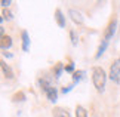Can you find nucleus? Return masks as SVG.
<instances>
[{"label": "nucleus", "mask_w": 120, "mask_h": 117, "mask_svg": "<svg viewBox=\"0 0 120 117\" xmlns=\"http://www.w3.org/2000/svg\"><path fill=\"white\" fill-rule=\"evenodd\" d=\"M107 79H108V74L105 73V70L99 65L92 68V83H94L95 89L98 91L99 93H102L105 91V85H107Z\"/></svg>", "instance_id": "nucleus-1"}, {"label": "nucleus", "mask_w": 120, "mask_h": 117, "mask_svg": "<svg viewBox=\"0 0 120 117\" xmlns=\"http://www.w3.org/2000/svg\"><path fill=\"white\" fill-rule=\"evenodd\" d=\"M108 79H110L111 82H114L116 85H120V58L114 59L113 64L110 65Z\"/></svg>", "instance_id": "nucleus-2"}, {"label": "nucleus", "mask_w": 120, "mask_h": 117, "mask_svg": "<svg viewBox=\"0 0 120 117\" xmlns=\"http://www.w3.org/2000/svg\"><path fill=\"white\" fill-rule=\"evenodd\" d=\"M117 16H113L111 19H110L107 28L104 30V40L110 42V39H113V36L116 34V30H117Z\"/></svg>", "instance_id": "nucleus-3"}, {"label": "nucleus", "mask_w": 120, "mask_h": 117, "mask_svg": "<svg viewBox=\"0 0 120 117\" xmlns=\"http://www.w3.org/2000/svg\"><path fill=\"white\" fill-rule=\"evenodd\" d=\"M0 68H2V73L3 76L8 79V80H12L13 77H15V74H13V70L11 68V65L6 64V61L4 59H0Z\"/></svg>", "instance_id": "nucleus-4"}, {"label": "nucleus", "mask_w": 120, "mask_h": 117, "mask_svg": "<svg viewBox=\"0 0 120 117\" xmlns=\"http://www.w3.org/2000/svg\"><path fill=\"white\" fill-rule=\"evenodd\" d=\"M68 16L71 18V21L74 24H83V15L77 11V9H68Z\"/></svg>", "instance_id": "nucleus-5"}, {"label": "nucleus", "mask_w": 120, "mask_h": 117, "mask_svg": "<svg viewBox=\"0 0 120 117\" xmlns=\"http://www.w3.org/2000/svg\"><path fill=\"white\" fill-rule=\"evenodd\" d=\"M21 39H22V46H21L22 50H24V52H28L30 50V34L25 30L21 31Z\"/></svg>", "instance_id": "nucleus-6"}, {"label": "nucleus", "mask_w": 120, "mask_h": 117, "mask_svg": "<svg viewBox=\"0 0 120 117\" xmlns=\"http://www.w3.org/2000/svg\"><path fill=\"white\" fill-rule=\"evenodd\" d=\"M45 93H46V96H48V99L50 102H56V99H58V89L55 86H50Z\"/></svg>", "instance_id": "nucleus-7"}, {"label": "nucleus", "mask_w": 120, "mask_h": 117, "mask_svg": "<svg viewBox=\"0 0 120 117\" xmlns=\"http://www.w3.org/2000/svg\"><path fill=\"white\" fill-rule=\"evenodd\" d=\"M55 21H56V24L61 27V28H65V16H64L61 9H56V11H55Z\"/></svg>", "instance_id": "nucleus-8"}, {"label": "nucleus", "mask_w": 120, "mask_h": 117, "mask_svg": "<svg viewBox=\"0 0 120 117\" xmlns=\"http://www.w3.org/2000/svg\"><path fill=\"white\" fill-rule=\"evenodd\" d=\"M107 48H108V42L107 40H101V43H99V46H98V49H96V53H95V58L96 59H99L101 57L104 55V52L107 50Z\"/></svg>", "instance_id": "nucleus-9"}, {"label": "nucleus", "mask_w": 120, "mask_h": 117, "mask_svg": "<svg viewBox=\"0 0 120 117\" xmlns=\"http://www.w3.org/2000/svg\"><path fill=\"white\" fill-rule=\"evenodd\" d=\"M53 117H71L70 111L64 107H55L53 108Z\"/></svg>", "instance_id": "nucleus-10"}, {"label": "nucleus", "mask_w": 120, "mask_h": 117, "mask_svg": "<svg viewBox=\"0 0 120 117\" xmlns=\"http://www.w3.org/2000/svg\"><path fill=\"white\" fill-rule=\"evenodd\" d=\"M12 46V37L11 36H4L0 39V49H3V50H6L9 49Z\"/></svg>", "instance_id": "nucleus-11"}, {"label": "nucleus", "mask_w": 120, "mask_h": 117, "mask_svg": "<svg viewBox=\"0 0 120 117\" xmlns=\"http://www.w3.org/2000/svg\"><path fill=\"white\" fill-rule=\"evenodd\" d=\"M25 99H27V95H25L24 91H18V92H15L12 95V101L13 102H24Z\"/></svg>", "instance_id": "nucleus-12"}, {"label": "nucleus", "mask_w": 120, "mask_h": 117, "mask_svg": "<svg viewBox=\"0 0 120 117\" xmlns=\"http://www.w3.org/2000/svg\"><path fill=\"white\" fill-rule=\"evenodd\" d=\"M64 67H65V65H64L62 62H56V65L53 67V74H55V79H59V77H61L62 71H65V70H64Z\"/></svg>", "instance_id": "nucleus-13"}, {"label": "nucleus", "mask_w": 120, "mask_h": 117, "mask_svg": "<svg viewBox=\"0 0 120 117\" xmlns=\"http://www.w3.org/2000/svg\"><path fill=\"white\" fill-rule=\"evenodd\" d=\"M85 71H83V70H76L74 73H73V83H74V85H77V83H79L82 79H83V76H85Z\"/></svg>", "instance_id": "nucleus-14"}, {"label": "nucleus", "mask_w": 120, "mask_h": 117, "mask_svg": "<svg viewBox=\"0 0 120 117\" xmlns=\"http://www.w3.org/2000/svg\"><path fill=\"white\" fill-rule=\"evenodd\" d=\"M76 117H87V110L83 105H76Z\"/></svg>", "instance_id": "nucleus-15"}, {"label": "nucleus", "mask_w": 120, "mask_h": 117, "mask_svg": "<svg viewBox=\"0 0 120 117\" xmlns=\"http://www.w3.org/2000/svg\"><path fill=\"white\" fill-rule=\"evenodd\" d=\"M2 16H3V19H4V21H11V19H13V13L9 11V9H3Z\"/></svg>", "instance_id": "nucleus-16"}, {"label": "nucleus", "mask_w": 120, "mask_h": 117, "mask_svg": "<svg viewBox=\"0 0 120 117\" xmlns=\"http://www.w3.org/2000/svg\"><path fill=\"white\" fill-rule=\"evenodd\" d=\"M70 39H71V43L74 46H77V43H79V36L76 34L74 30H70Z\"/></svg>", "instance_id": "nucleus-17"}, {"label": "nucleus", "mask_w": 120, "mask_h": 117, "mask_svg": "<svg viewBox=\"0 0 120 117\" xmlns=\"http://www.w3.org/2000/svg\"><path fill=\"white\" fill-rule=\"evenodd\" d=\"M74 86H76V85H74V83H70V85H67V86H64L61 92L64 93V95H65V93H68V92H71V91H73V87H74Z\"/></svg>", "instance_id": "nucleus-18"}, {"label": "nucleus", "mask_w": 120, "mask_h": 117, "mask_svg": "<svg viewBox=\"0 0 120 117\" xmlns=\"http://www.w3.org/2000/svg\"><path fill=\"white\" fill-rule=\"evenodd\" d=\"M64 70H65V73H71V74L76 71V70H74V64H73V62H70L68 65H65V67H64Z\"/></svg>", "instance_id": "nucleus-19"}, {"label": "nucleus", "mask_w": 120, "mask_h": 117, "mask_svg": "<svg viewBox=\"0 0 120 117\" xmlns=\"http://www.w3.org/2000/svg\"><path fill=\"white\" fill-rule=\"evenodd\" d=\"M0 4H2L4 9H8V8L12 4V0H2V2H0Z\"/></svg>", "instance_id": "nucleus-20"}, {"label": "nucleus", "mask_w": 120, "mask_h": 117, "mask_svg": "<svg viewBox=\"0 0 120 117\" xmlns=\"http://www.w3.org/2000/svg\"><path fill=\"white\" fill-rule=\"evenodd\" d=\"M3 57H4V58H12L13 55H12V53H9V52H6V50H4V52H3Z\"/></svg>", "instance_id": "nucleus-21"}, {"label": "nucleus", "mask_w": 120, "mask_h": 117, "mask_svg": "<svg viewBox=\"0 0 120 117\" xmlns=\"http://www.w3.org/2000/svg\"><path fill=\"white\" fill-rule=\"evenodd\" d=\"M4 36H6V34H4V28L0 25V39H2V37H4Z\"/></svg>", "instance_id": "nucleus-22"}, {"label": "nucleus", "mask_w": 120, "mask_h": 117, "mask_svg": "<svg viewBox=\"0 0 120 117\" xmlns=\"http://www.w3.org/2000/svg\"><path fill=\"white\" fill-rule=\"evenodd\" d=\"M2 21H4V19H3V16H2V15H0V22H2Z\"/></svg>", "instance_id": "nucleus-23"}]
</instances>
